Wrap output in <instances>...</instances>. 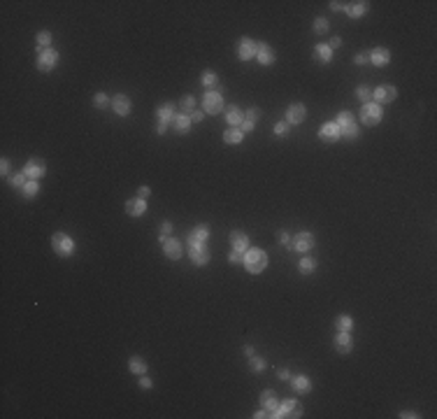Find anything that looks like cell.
Here are the masks:
<instances>
[{"instance_id":"4316f807","label":"cell","mask_w":437,"mask_h":419,"mask_svg":"<svg viewBox=\"0 0 437 419\" xmlns=\"http://www.w3.org/2000/svg\"><path fill=\"white\" fill-rule=\"evenodd\" d=\"M291 386H293L295 394H309L314 384H311V377H307V375H293Z\"/></svg>"},{"instance_id":"ac0fdd59","label":"cell","mask_w":437,"mask_h":419,"mask_svg":"<svg viewBox=\"0 0 437 419\" xmlns=\"http://www.w3.org/2000/svg\"><path fill=\"white\" fill-rule=\"evenodd\" d=\"M123 210H126V215L128 217H133V219H137V217H144L147 215V210H149V205H147V200L144 198H128L126 203H123Z\"/></svg>"},{"instance_id":"603a6c76","label":"cell","mask_w":437,"mask_h":419,"mask_svg":"<svg viewBox=\"0 0 437 419\" xmlns=\"http://www.w3.org/2000/svg\"><path fill=\"white\" fill-rule=\"evenodd\" d=\"M367 12H370V3H367V0H356V3L345 5V14L349 19H361L363 14H367Z\"/></svg>"},{"instance_id":"6f0895ef","label":"cell","mask_w":437,"mask_h":419,"mask_svg":"<svg viewBox=\"0 0 437 419\" xmlns=\"http://www.w3.org/2000/svg\"><path fill=\"white\" fill-rule=\"evenodd\" d=\"M398 417H400V419H419V414H416L414 410H402Z\"/></svg>"},{"instance_id":"7dc6e473","label":"cell","mask_w":437,"mask_h":419,"mask_svg":"<svg viewBox=\"0 0 437 419\" xmlns=\"http://www.w3.org/2000/svg\"><path fill=\"white\" fill-rule=\"evenodd\" d=\"M291 243H293V237H291L289 231H282V233H279V245H282V247H286L289 252H291Z\"/></svg>"},{"instance_id":"ab89813d","label":"cell","mask_w":437,"mask_h":419,"mask_svg":"<svg viewBox=\"0 0 437 419\" xmlns=\"http://www.w3.org/2000/svg\"><path fill=\"white\" fill-rule=\"evenodd\" d=\"M179 107H181V112H184V114H191V112L196 110V98H193L191 94L181 96V100H179Z\"/></svg>"},{"instance_id":"f546056e","label":"cell","mask_w":437,"mask_h":419,"mask_svg":"<svg viewBox=\"0 0 437 419\" xmlns=\"http://www.w3.org/2000/svg\"><path fill=\"white\" fill-rule=\"evenodd\" d=\"M314 56H317V61L321 63V66H328V63H333V49L328 47V44H317L314 47Z\"/></svg>"},{"instance_id":"e575fe53","label":"cell","mask_w":437,"mask_h":419,"mask_svg":"<svg viewBox=\"0 0 437 419\" xmlns=\"http://www.w3.org/2000/svg\"><path fill=\"white\" fill-rule=\"evenodd\" d=\"M335 328H337V331H349L351 333V328H354V317H351V314H339L337 319H335Z\"/></svg>"},{"instance_id":"83f0119b","label":"cell","mask_w":437,"mask_h":419,"mask_svg":"<svg viewBox=\"0 0 437 419\" xmlns=\"http://www.w3.org/2000/svg\"><path fill=\"white\" fill-rule=\"evenodd\" d=\"M200 84L207 91H214V88H218V75L212 70V68H205V70L200 72Z\"/></svg>"},{"instance_id":"9f6ffc18","label":"cell","mask_w":437,"mask_h":419,"mask_svg":"<svg viewBox=\"0 0 437 419\" xmlns=\"http://www.w3.org/2000/svg\"><path fill=\"white\" fill-rule=\"evenodd\" d=\"M240 128H242V133H244V135H246V133H252L254 128H256V124H254V122H249V119H244Z\"/></svg>"},{"instance_id":"60d3db41","label":"cell","mask_w":437,"mask_h":419,"mask_svg":"<svg viewBox=\"0 0 437 419\" xmlns=\"http://www.w3.org/2000/svg\"><path fill=\"white\" fill-rule=\"evenodd\" d=\"M311 28H314V33H317V35H326L328 31H330V21H328L326 17H317Z\"/></svg>"},{"instance_id":"7402d4cb","label":"cell","mask_w":437,"mask_h":419,"mask_svg":"<svg viewBox=\"0 0 437 419\" xmlns=\"http://www.w3.org/2000/svg\"><path fill=\"white\" fill-rule=\"evenodd\" d=\"M228 240H230V247L235 249V252H240V254H244L246 249H249V235H246L244 231H230V235H228Z\"/></svg>"},{"instance_id":"8d00e7d4","label":"cell","mask_w":437,"mask_h":419,"mask_svg":"<svg viewBox=\"0 0 437 419\" xmlns=\"http://www.w3.org/2000/svg\"><path fill=\"white\" fill-rule=\"evenodd\" d=\"M21 191H23V198H35L40 193V179H28Z\"/></svg>"},{"instance_id":"ee69618b","label":"cell","mask_w":437,"mask_h":419,"mask_svg":"<svg viewBox=\"0 0 437 419\" xmlns=\"http://www.w3.org/2000/svg\"><path fill=\"white\" fill-rule=\"evenodd\" d=\"M289 128H291V126H289L286 122H277V124L272 126V133L277 135V138H286V133H289Z\"/></svg>"},{"instance_id":"277c9868","label":"cell","mask_w":437,"mask_h":419,"mask_svg":"<svg viewBox=\"0 0 437 419\" xmlns=\"http://www.w3.org/2000/svg\"><path fill=\"white\" fill-rule=\"evenodd\" d=\"M384 119V107L377 103H365L361 107V124L363 126H379Z\"/></svg>"},{"instance_id":"7bdbcfd3","label":"cell","mask_w":437,"mask_h":419,"mask_svg":"<svg viewBox=\"0 0 437 419\" xmlns=\"http://www.w3.org/2000/svg\"><path fill=\"white\" fill-rule=\"evenodd\" d=\"M168 237H172V221L170 219H165V221H161V233H159V243L163 245Z\"/></svg>"},{"instance_id":"d6a6232c","label":"cell","mask_w":437,"mask_h":419,"mask_svg":"<svg viewBox=\"0 0 437 419\" xmlns=\"http://www.w3.org/2000/svg\"><path fill=\"white\" fill-rule=\"evenodd\" d=\"M242 140H244V133H242V128H233V126H230L228 131L224 133V142L226 144H240Z\"/></svg>"},{"instance_id":"7c38bea8","label":"cell","mask_w":437,"mask_h":419,"mask_svg":"<svg viewBox=\"0 0 437 419\" xmlns=\"http://www.w3.org/2000/svg\"><path fill=\"white\" fill-rule=\"evenodd\" d=\"M284 116H286L284 122L289 124V126H300V124L307 119V107L302 103H293V105H289V107H286V114Z\"/></svg>"},{"instance_id":"681fc988","label":"cell","mask_w":437,"mask_h":419,"mask_svg":"<svg viewBox=\"0 0 437 419\" xmlns=\"http://www.w3.org/2000/svg\"><path fill=\"white\" fill-rule=\"evenodd\" d=\"M137 384H140V389H151V386H153V380H151V377H147V375H140Z\"/></svg>"},{"instance_id":"1f68e13d","label":"cell","mask_w":437,"mask_h":419,"mask_svg":"<svg viewBox=\"0 0 437 419\" xmlns=\"http://www.w3.org/2000/svg\"><path fill=\"white\" fill-rule=\"evenodd\" d=\"M51 42H54V35H51V31H40V33L35 35V44H38V51L49 49Z\"/></svg>"},{"instance_id":"9a60e30c","label":"cell","mask_w":437,"mask_h":419,"mask_svg":"<svg viewBox=\"0 0 437 419\" xmlns=\"http://www.w3.org/2000/svg\"><path fill=\"white\" fill-rule=\"evenodd\" d=\"M112 112H114L116 116H131V112H133V100L128 98L126 94H116L114 98H112Z\"/></svg>"},{"instance_id":"8fae6325","label":"cell","mask_w":437,"mask_h":419,"mask_svg":"<svg viewBox=\"0 0 437 419\" xmlns=\"http://www.w3.org/2000/svg\"><path fill=\"white\" fill-rule=\"evenodd\" d=\"M23 172H26L28 179H42V177L47 175V163H44V159H40V156H33V159L26 161Z\"/></svg>"},{"instance_id":"f35d334b","label":"cell","mask_w":437,"mask_h":419,"mask_svg":"<svg viewBox=\"0 0 437 419\" xmlns=\"http://www.w3.org/2000/svg\"><path fill=\"white\" fill-rule=\"evenodd\" d=\"M7 182H10V187L12 189H23L26 187V182H28V177H26V172H14V175H10V179H7Z\"/></svg>"},{"instance_id":"816d5d0a","label":"cell","mask_w":437,"mask_h":419,"mask_svg":"<svg viewBox=\"0 0 437 419\" xmlns=\"http://www.w3.org/2000/svg\"><path fill=\"white\" fill-rule=\"evenodd\" d=\"M242 256H244V254H240V252H235V249H230V254H228V261L233 265L235 263H242Z\"/></svg>"},{"instance_id":"f1b7e54d","label":"cell","mask_w":437,"mask_h":419,"mask_svg":"<svg viewBox=\"0 0 437 419\" xmlns=\"http://www.w3.org/2000/svg\"><path fill=\"white\" fill-rule=\"evenodd\" d=\"M128 370H131L133 375H147V370H149V364L144 361L142 356H131L128 358Z\"/></svg>"},{"instance_id":"52a82bcc","label":"cell","mask_w":437,"mask_h":419,"mask_svg":"<svg viewBox=\"0 0 437 419\" xmlns=\"http://www.w3.org/2000/svg\"><path fill=\"white\" fill-rule=\"evenodd\" d=\"M58 61H60V54L54 49V47H49V49L38 51V61H35V66H38L40 72H51L56 66H58Z\"/></svg>"},{"instance_id":"74e56055","label":"cell","mask_w":437,"mask_h":419,"mask_svg":"<svg viewBox=\"0 0 437 419\" xmlns=\"http://www.w3.org/2000/svg\"><path fill=\"white\" fill-rule=\"evenodd\" d=\"M354 122H356V119H354V114H351L349 110H342L337 114V119H335V124L339 126V131H342V128H347V126H351Z\"/></svg>"},{"instance_id":"f907efd6","label":"cell","mask_w":437,"mask_h":419,"mask_svg":"<svg viewBox=\"0 0 437 419\" xmlns=\"http://www.w3.org/2000/svg\"><path fill=\"white\" fill-rule=\"evenodd\" d=\"M189 116H191V124H198V122H202V119H205V110H198V107H196V110H193Z\"/></svg>"},{"instance_id":"d6986e66","label":"cell","mask_w":437,"mask_h":419,"mask_svg":"<svg viewBox=\"0 0 437 419\" xmlns=\"http://www.w3.org/2000/svg\"><path fill=\"white\" fill-rule=\"evenodd\" d=\"M342 138V133H339V126L335 122H326L321 128H319V140L326 144H333L337 142V140Z\"/></svg>"},{"instance_id":"db71d44e","label":"cell","mask_w":437,"mask_h":419,"mask_svg":"<svg viewBox=\"0 0 437 419\" xmlns=\"http://www.w3.org/2000/svg\"><path fill=\"white\" fill-rule=\"evenodd\" d=\"M328 47H330V49H339V47H342V38H339V35H333V38H330V42H328Z\"/></svg>"},{"instance_id":"e0dca14e","label":"cell","mask_w":437,"mask_h":419,"mask_svg":"<svg viewBox=\"0 0 437 419\" xmlns=\"http://www.w3.org/2000/svg\"><path fill=\"white\" fill-rule=\"evenodd\" d=\"M207 240H209V226L207 224H198L186 235V247H191V245H207Z\"/></svg>"},{"instance_id":"30bf717a","label":"cell","mask_w":437,"mask_h":419,"mask_svg":"<svg viewBox=\"0 0 437 419\" xmlns=\"http://www.w3.org/2000/svg\"><path fill=\"white\" fill-rule=\"evenodd\" d=\"M256 61H258V66H263V68L274 66V61H277L274 49L268 42H263V40H256Z\"/></svg>"},{"instance_id":"ffe728a7","label":"cell","mask_w":437,"mask_h":419,"mask_svg":"<svg viewBox=\"0 0 437 419\" xmlns=\"http://www.w3.org/2000/svg\"><path fill=\"white\" fill-rule=\"evenodd\" d=\"M163 254L168 256L170 261H179L184 256V247H181V240L177 237H168L163 243Z\"/></svg>"},{"instance_id":"484cf974","label":"cell","mask_w":437,"mask_h":419,"mask_svg":"<svg viewBox=\"0 0 437 419\" xmlns=\"http://www.w3.org/2000/svg\"><path fill=\"white\" fill-rule=\"evenodd\" d=\"M191 116L184 114V112H177V116L172 119V128H175V133H179V135H189V131H191Z\"/></svg>"},{"instance_id":"c3c4849f","label":"cell","mask_w":437,"mask_h":419,"mask_svg":"<svg viewBox=\"0 0 437 419\" xmlns=\"http://www.w3.org/2000/svg\"><path fill=\"white\" fill-rule=\"evenodd\" d=\"M354 63L356 66H367V63H370V56H367V51H358V54L354 56Z\"/></svg>"},{"instance_id":"44dd1931","label":"cell","mask_w":437,"mask_h":419,"mask_svg":"<svg viewBox=\"0 0 437 419\" xmlns=\"http://www.w3.org/2000/svg\"><path fill=\"white\" fill-rule=\"evenodd\" d=\"M367 56H370V63L374 68H386L391 63V51L386 47H374V49H370Z\"/></svg>"},{"instance_id":"7a4b0ae2","label":"cell","mask_w":437,"mask_h":419,"mask_svg":"<svg viewBox=\"0 0 437 419\" xmlns=\"http://www.w3.org/2000/svg\"><path fill=\"white\" fill-rule=\"evenodd\" d=\"M177 116V107L175 103H163L156 107V133L159 135H165L168 128L172 126V119Z\"/></svg>"},{"instance_id":"836d02e7","label":"cell","mask_w":437,"mask_h":419,"mask_svg":"<svg viewBox=\"0 0 437 419\" xmlns=\"http://www.w3.org/2000/svg\"><path fill=\"white\" fill-rule=\"evenodd\" d=\"M249 370L252 373H265L268 370V361L263 356H258V354H254V356H249Z\"/></svg>"},{"instance_id":"d590c367","label":"cell","mask_w":437,"mask_h":419,"mask_svg":"<svg viewBox=\"0 0 437 419\" xmlns=\"http://www.w3.org/2000/svg\"><path fill=\"white\" fill-rule=\"evenodd\" d=\"M109 105H112V98H109L105 91H98V94L93 96V107H96V110H107Z\"/></svg>"},{"instance_id":"bcb514c9","label":"cell","mask_w":437,"mask_h":419,"mask_svg":"<svg viewBox=\"0 0 437 419\" xmlns=\"http://www.w3.org/2000/svg\"><path fill=\"white\" fill-rule=\"evenodd\" d=\"M0 175L5 177V179H10V175H12V163H10V159H3V161H0Z\"/></svg>"},{"instance_id":"f5cc1de1","label":"cell","mask_w":437,"mask_h":419,"mask_svg":"<svg viewBox=\"0 0 437 419\" xmlns=\"http://www.w3.org/2000/svg\"><path fill=\"white\" fill-rule=\"evenodd\" d=\"M149 196H151V189H149L147 184H142V187L137 189V198H144V200H147Z\"/></svg>"},{"instance_id":"3957f363","label":"cell","mask_w":437,"mask_h":419,"mask_svg":"<svg viewBox=\"0 0 437 419\" xmlns=\"http://www.w3.org/2000/svg\"><path fill=\"white\" fill-rule=\"evenodd\" d=\"M51 249H54L56 256H60V259H70L72 254H75L77 245H75V240H72L68 233L58 231V233L51 235Z\"/></svg>"},{"instance_id":"4fadbf2b","label":"cell","mask_w":437,"mask_h":419,"mask_svg":"<svg viewBox=\"0 0 437 419\" xmlns=\"http://www.w3.org/2000/svg\"><path fill=\"white\" fill-rule=\"evenodd\" d=\"M189 259L193 261V265H207L209 259H212V252H209L207 245H191L189 247Z\"/></svg>"},{"instance_id":"5bb4252c","label":"cell","mask_w":437,"mask_h":419,"mask_svg":"<svg viewBox=\"0 0 437 419\" xmlns=\"http://www.w3.org/2000/svg\"><path fill=\"white\" fill-rule=\"evenodd\" d=\"M254 56H256V40L246 38V35L237 40V58L242 63H246V61H252Z\"/></svg>"},{"instance_id":"91938a15","label":"cell","mask_w":437,"mask_h":419,"mask_svg":"<svg viewBox=\"0 0 437 419\" xmlns=\"http://www.w3.org/2000/svg\"><path fill=\"white\" fill-rule=\"evenodd\" d=\"M252 417H254V419H265V417H270V412H268V410H265V408H258L256 412L252 414Z\"/></svg>"},{"instance_id":"2e32d148","label":"cell","mask_w":437,"mask_h":419,"mask_svg":"<svg viewBox=\"0 0 437 419\" xmlns=\"http://www.w3.org/2000/svg\"><path fill=\"white\" fill-rule=\"evenodd\" d=\"M333 347L337 354H351L354 352V336L349 331H337V336L333 338Z\"/></svg>"},{"instance_id":"8992f818","label":"cell","mask_w":437,"mask_h":419,"mask_svg":"<svg viewBox=\"0 0 437 419\" xmlns=\"http://www.w3.org/2000/svg\"><path fill=\"white\" fill-rule=\"evenodd\" d=\"M284 417H293V419L302 417V405L295 401V398H284L272 414V419H284Z\"/></svg>"},{"instance_id":"cb8c5ba5","label":"cell","mask_w":437,"mask_h":419,"mask_svg":"<svg viewBox=\"0 0 437 419\" xmlns=\"http://www.w3.org/2000/svg\"><path fill=\"white\" fill-rule=\"evenodd\" d=\"M224 114H226V122H228V126H233V128H240L242 122H244V110H242V107H237V105H228V107L224 110Z\"/></svg>"},{"instance_id":"ba28073f","label":"cell","mask_w":437,"mask_h":419,"mask_svg":"<svg viewBox=\"0 0 437 419\" xmlns=\"http://www.w3.org/2000/svg\"><path fill=\"white\" fill-rule=\"evenodd\" d=\"M314 245H317V237H314V233L300 231V233H295L293 243H291V252L307 254V252H311V249H314Z\"/></svg>"},{"instance_id":"d4e9b609","label":"cell","mask_w":437,"mask_h":419,"mask_svg":"<svg viewBox=\"0 0 437 419\" xmlns=\"http://www.w3.org/2000/svg\"><path fill=\"white\" fill-rule=\"evenodd\" d=\"M261 408H265L270 412V417L274 414V410L279 408V398L274 389H263L261 392Z\"/></svg>"},{"instance_id":"4dcf8cb0","label":"cell","mask_w":437,"mask_h":419,"mask_svg":"<svg viewBox=\"0 0 437 419\" xmlns=\"http://www.w3.org/2000/svg\"><path fill=\"white\" fill-rule=\"evenodd\" d=\"M317 265H319V261L314 259V256H302L300 263H298V273H300V275H314V273H317Z\"/></svg>"},{"instance_id":"6da1fadb","label":"cell","mask_w":437,"mask_h":419,"mask_svg":"<svg viewBox=\"0 0 437 419\" xmlns=\"http://www.w3.org/2000/svg\"><path fill=\"white\" fill-rule=\"evenodd\" d=\"M242 265L246 268L249 275H261L268 268V252L261 247H249L242 256Z\"/></svg>"},{"instance_id":"94428289","label":"cell","mask_w":437,"mask_h":419,"mask_svg":"<svg viewBox=\"0 0 437 419\" xmlns=\"http://www.w3.org/2000/svg\"><path fill=\"white\" fill-rule=\"evenodd\" d=\"M242 352H244L246 356H254V354H256V347H254V345H244V347H242Z\"/></svg>"},{"instance_id":"11a10c76","label":"cell","mask_w":437,"mask_h":419,"mask_svg":"<svg viewBox=\"0 0 437 419\" xmlns=\"http://www.w3.org/2000/svg\"><path fill=\"white\" fill-rule=\"evenodd\" d=\"M277 377H279V380H291V377H293V373H291L289 368H277Z\"/></svg>"},{"instance_id":"680465c9","label":"cell","mask_w":437,"mask_h":419,"mask_svg":"<svg viewBox=\"0 0 437 419\" xmlns=\"http://www.w3.org/2000/svg\"><path fill=\"white\" fill-rule=\"evenodd\" d=\"M328 7H330L333 12H345V3H337V0H330V5Z\"/></svg>"},{"instance_id":"b9f144b4","label":"cell","mask_w":437,"mask_h":419,"mask_svg":"<svg viewBox=\"0 0 437 419\" xmlns=\"http://www.w3.org/2000/svg\"><path fill=\"white\" fill-rule=\"evenodd\" d=\"M356 98L361 100L363 105L370 103V100H372V88L367 86V84H361V86H356Z\"/></svg>"},{"instance_id":"5b68a950","label":"cell","mask_w":437,"mask_h":419,"mask_svg":"<svg viewBox=\"0 0 437 419\" xmlns=\"http://www.w3.org/2000/svg\"><path fill=\"white\" fill-rule=\"evenodd\" d=\"M202 110H205V114H218V112L226 110L224 96H221L218 88H214V91H205V96H202Z\"/></svg>"},{"instance_id":"f6af8a7d","label":"cell","mask_w":437,"mask_h":419,"mask_svg":"<svg viewBox=\"0 0 437 419\" xmlns=\"http://www.w3.org/2000/svg\"><path fill=\"white\" fill-rule=\"evenodd\" d=\"M261 107H249V110L244 112V119H249V122H254V124H258V119H261Z\"/></svg>"},{"instance_id":"9c48e42d","label":"cell","mask_w":437,"mask_h":419,"mask_svg":"<svg viewBox=\"0 0 437 419\" xmlns=\"http://www.w3.org/2000/svg\"><path fill=\"white\" fill-rule=\"evenodd\" d=\"M395 98H398V88L393 84H382V86L372 88V103L382 105V107L384 105H391Z\"/></svg>"}]
</instances>
